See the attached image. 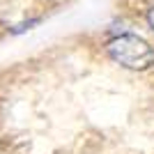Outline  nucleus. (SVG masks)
<instances>
[{
    "mask_svg": "<svg viewBox=\"0 0 154 154\" xmlns=\"http://www.w3.org/2000/svg\"><path fill=\"white\" fill-rule=\"evenodd\" d=\"M108 55L127 69H149L154 64V48L138 35H120L108 42Z\"/></svg>",
    "mask_w": 154,
    "mask_h": 154,
    "instance_id": "f257e3e1",
    "label": "nucleus"
},
{
    "mask_svg": "<svg viewBox=\"0 0 154 154\" xmlns=\"http://www.w3.org/2000/svg\"><path fill=\"white\" fill-rule=\"evenodd\" d=\"M149 26H152V30H154V9H149Z\"/></svg>",
    "mask_w": 154,
    "mask_h": 154,
    "instance_id": "f03ea898",
    "label": "nucleus"
}]
</instances>
